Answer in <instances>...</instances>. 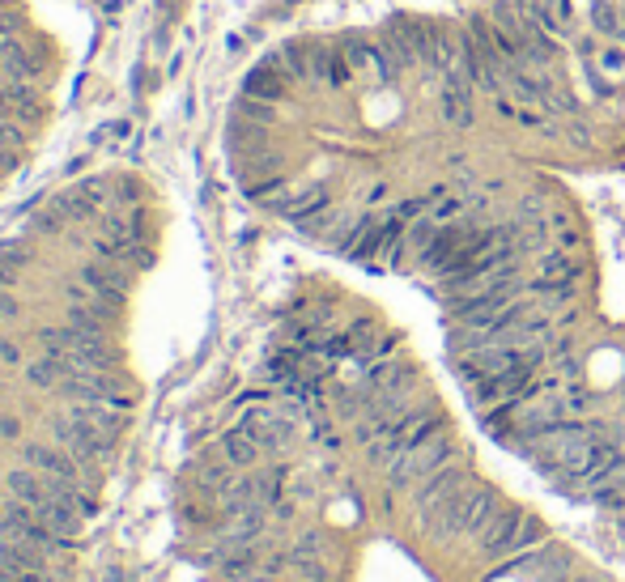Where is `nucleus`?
Masks as SVG:
<instances>
[{
  "instance_id": "obj_1",
  "label": "nucleus",
  "mask_w": 625,
  "mask_h": 582,
  "mask_svg": "<svg viewBox=\"0 0 625 582\" xmlns=\"http://www.w3.org/2000/svg\"><path fill=\"white\" fill-rule=\"evenodd\" d=\"M64 47L34 0H0V187L30 162L60 111Z\"/></svg>"
}]
</instances>
